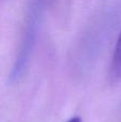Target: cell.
Returning <instances> with one entry per match:
<instances>
[{"label": "cell", "mask_w": 121, "mask_h": 122, "mask_svg": "<svg viewBox=\"0 0 121 122\" xmlns=\"http://www.w3.org/2000/svg\"><path fill=\"white\" fill-rule=\"evenodd\" d=\"M109 75H111V79L113 81H117L121 78V31L117 39L115 51L113 54Z\"/></svg>", "instance_id": "1"}, {"label": "cell", "mask_w": 121, "mask_h": 122, "mask_svg": "<svg viewBox=\"0 0 121 122\" xmlns=\"http://www.w3.org/2000/svg\"><path fill=\"white\" fill-rule=\"evenodd\" d=\"M68 122H81V119L79 118V117H73V118H71Z\"/></svg>", "instance_id": "2"}]
</instances>
